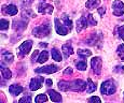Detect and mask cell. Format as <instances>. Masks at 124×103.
Wrapping results in <instances>:
<instances>
[{
	"label": "cell",
	"mask_w": 124,
	"mask_h": 103,
	"mask_svg": "<svg viewBox=\"0 0 124 103\" xmlns=\"http://www.w3.org/2000/svg\"><path fill=\"white\" fill-rule=\"evenodd\" d=\"M17 12H18L17 7L14 6V4H4V6H2V13L4 15L14 16L17 14Z\"/></svg>",
	"instance_id": "9"
},
{
	"label": "cell",
	"mask_w": 124,
	"mask_h": 103,
	"mask_svg": "<svg viewBox=\"0 0 124 103\" xmlns=\"http://www.w3.org/2000/svg\"><path fill=\"white\" fill-rule=\"evenodd\" d=\"M46 101H47V97H46V95H44V93H40V95H38L37 97H36V99H35L36 103L46 102Z\"/></svg>",
	"instance_id": "26"
},
{
	"label": "cell",
	"mask_w": 124,
	"mask_h": 103,
	"mask_svg": "<svg viewBox=\"0 0 124 103\" xmlns=\"http://www.w3.org/2000/svg\"><path fill=\"white\" fill-rule=\"evenodd\" d=\"M54 23H55V30L56 32L58 33L59 35H66L68 33V28L66 27V25H64V24H62L59 20H57L55 18L54 20Z\"/></svg>",
	"instance_id": "10"
},
{
	"label": "cell",
	"mask_w": 124,
	"mask_h": 103,
	"mask_svg": "<svg viewBox=\"0 0 124 103\" xmlns=\"http://www.w3.org/2000/svg\"><path fill=\"white\" fill-rule=\"evenodd\" d=\"M112 12L116 16H121L124 14V3L120 0H116L112 3Z\"/></svg>",
	"instance_id": "7"
},
{
	"label": "cell",
	"mask_w": 124,
	"mask_h": 103,
	"mask_svg": "<svg viewBox=\"0 0 124 103\" xmlns=\"http://www.w3.org/2000/svg\"><path fill=\"white\" fill-rule=\"evenodd\" d=\"M62 51H63L66 58H68L69 56H71V55L73 54V48H72V46H71V44L69 42H67L66 44H64L63 46H62Z\"/></svg>",
	"instance_id": "15"
},
{
	"label": "cell",
	"mask_w": 124,
	"mask_h": 103,
	"mask_svg": "<svg viewBox=\"0 0 124 103\" xmlns=\"http://www.w3.org/2000/svg\"><path fill=\"white\" fill-rule=\"evenodd\" d=\"M20 103H24V102H27V103H30L31 102V97H30L29 95L28 96H25V97H23L22 99H20Z\"/></svg>",
	"instance_id": "32"
},
{
	"label": "cell",
	"mask_w": 124,
	"mask_h": 103,
	"mask_svg": "<svg viewBox=\"0 0 124 103\" xmlns=\"http://www.w3.org/2000/svg\"><path fill=\"white\" fill-rule=\"evenodd\" d=\"M9 25H10L9 21L4 20V18H2V20L0 21V29L1 30H7L9 28Z\"/></svg>",
	"instance_id": "29"
},
{
	"label": "cell",
	"mask_w": 124,
	"mask_h": 103,
	"mask_svg": "<svg viewBox=\"0 0 124 103\" xmlns=\"http://www.w3.org/2000/svg\"><path fill=\"white\" fill-rule=\"evenodd\" d=\"M91 54H92V52L89 51V49H79V51H78V55H79L80 57H82V58L91 56Z\"/></svg>",
	"instance_id": "27"
},
{
	"label": "cell",
	"mask_w": 124,
	"mask_h": 103,
	"mask_svg": "<svg viewBox=\"0 0 124 103\" xmlns=\"http://www.w3.org/2000/svg\"><path fill=\"white\" fill-rule=\"evenodd\" d=\"M45 84H46V86H51L52 85V80H46L45 81Z\"/></svg>",
	"instance_id": "39"
},
{
	"label": "cell",
	"mask_w": 124,
	"mask_h": 103,
	"mask_svg": "<svg viewBox=\"0 0 124 103\" xmlns=\"http://www.w3.org/2000/svg\"><path fill=\"white\" fill-rule=\"evenodd\" d=\"M89 102H98V103H101V100L99 99L98 97H95V96H94V97H91V98H90V99H89Z\"/></svg>",
	"instance_id": "34"
},
{
	"label": "cell",
	"mask_w": 124,
	"mask_h": 103,
	"mask_svg": "<svg viewBox=\"0 0 124 103\" xmlns=\"http://www.w3.org/2000/svg\"><path fill=\"white\" fill-rule=\"evenodd\" d=\"M47 95L50 96V99H51L53 102H62V101H63L62 96L59 95L57 91L53 90V89H50L49 91H47Z\"/></svg>",
	"instance_id": "14"
},
{
	"label": "cell",
	"mask_w": 124,
	"mask_h": 103,
	"mask_svg": "<svg viewBox=\"0 0 124 103\" xmlns=\"http://www.w3.org/2000/svg\"><path fill=\"white\" fill-rule=\"evenodd\" d=\"M116 85L112 80L105 81V82L101 84V91L102 95H106V96L113 95V93L116 92Z\"/></svg>",
	"instance_id": "1"
},
{
	"label": "cell",
	"mask_w": 124,
	"mask_h": 103,
	"mask_svg": "<svg viewBox=\"0 0 124 103\" xmlns=\"http://www.w3.org/2000/svg\"><path fill=\"white\" fill-rule=\"evenodd\" d=\"M72 72H73L72 68L68 67V68H66V69H65V71H64V74H65V75H68V74H72Z\"/></svg>",
	"instance_id": "35"
},
{
	"label": "cell",
	"mask_w": 124,
	"mask_h": 103,
	"mask_svg": "<svg viewBox=\"0 0 124 103\" xmlns=\"http://www.w3.org/2000/svg\"><path fill=\"white\" fill-rule=\"evenodd\" d=\"M105 12H106V9H105V7H101V8L98 9V13H99V15H101V16H104Z\"/></svg>",
	"instance_id": "36"
},
{
	"label": "cell",
	"mask_w": 124,
	"mask_h": 103,
	"mask_svg": "<svg viewBox=\"0 0 124 103\" xmlns=\"http://www.w3.org/2000/svg\"><path fill=\"white\" fill-rule=\"evenodd\" d=\"M99 3H101V0H87L85 6L89 10H94L99 6Z\"/></svg>",
	"instance_id": "17"
},
{
	"label": "cell",
	"mask_w": 124,
	"mask_h": 103,
	"mask_svg": "<svg viewBox=\"0 0 124 103\" xmlns=\"http://www.w3.org/2000/svg\"><path fill=\"white\" fill-rule=\"evenodd\" d=\"M54 11V7L49 3H40L38 6V12L41 14H52Z\"/></svg>",
	"instance_id": "11"
},
{
	"label": "cell",
	"mask_w": 124,
	"mask_h": 103,
	"mask_svg": "<svg viewBox=\"0 0 124 103\" xmlns=\"http://www.w3.org/2000/svg\"><path fill=\"white\" fill-rule=\"evenodd\" d=\"M58 71V67L54 66V64H49V66H44L41 68H37L35 70L36 73H45V74H52Z\"/></svg>",
	"instance_id": "6"
},
{
	"label": "cell",
	"mask_w": 124,
	"mask_h": 103,
	"mask_svg": "<svg viewBox=\"0 0 124 103\" xmlns=\"http://www.w3.org/2000/svg\"><path fill=\"white\" fill-rule=\"evenodd\" d=\"M76 66H77V69L80 71H85L87 68V64L86 62H85L84 60H81V61H78L77 63H76Z\"/></svg>",
	"instance_id": "25"
},
{
	"label": "cell",
	"mask_w": 124,
	"mask_h": 103,
	"mask_svg": "<svg viewBox=\"0 0 124 103\" xmlns=\"http://www.w3.org/2000/svg\"><path fill=\"white\" fill-rule=\"evenodd\" d=\"M51 55H52V58H53L55 61H57V62H61L62 60H63V58H62V56H61V53L57 51L56 48H52Z\"/></svg>",
	"instance_id": "23"
},
{
	"label": "cell",
	"mask_w": 124,
	"mask_h": 103,
	"mask_svg": "<svg viewBox=\"0 0 124 103\" xmlns=\"http://www.w3.org/2000/svg\"><path fill=\"white\" fill-rule=\"evenodd\" d=\"M91 66H92L93 72L96 75H99L101 73V68H102V60L101 57H94L91 60Z\"/></svg>",
	"instance_id": "4"
},
{
	"label": "cell",
	"mask_w": 124,
	"mask_h": 103,
	"mask_svg": "<svg viewBox=\"0 0 124 103\" xmlns=\"http://www.w3.org/2000/svg\"><path fill=\"white\" fill-rule=\"evenodd\" d=\"M86 17H87V21H89V25L90 26H95L97 24V21L94 20L92 14H86Z\"/></svg>",
	"instance_id": "30"
},
{
	"label": "cell",
	"mask_w": 124,
	"mask_h": 103,
	"mask_svg": "<svg viewBox=\"0 0 124 103\" xmlns=\"http://www.w3.org/2000/svg\"><path fill=\"white\" fill-rule=\"evenodd\" d=\"M1 74H2V77L6 78V80H10L12 77V72L8 68L3 67V64H1Z\"/></svg>",
	"instance_id": "19"
},
{
	"label": "cell",
	"mask_w": 124,
	"mask_h": 103,
	"mask_svg": "<svg viewBox=\"0 0 124 103\" xmlns=\"http://www.w3.org/2000/svg\"><path fill=\"white\" fill-rule=\"evenodd\" d=\"M114 72L116 73H124V66H118L114 68Z\"/></svg>",
	"instance_id": "33"
},
{
	"label": "cell",
	"mask_w": 124,
	"mask_h": 103,
	"mask_svg": "<svg viewBox=\"0 0 124 103\" xmlns=\"http://www.w3.org/2000/svg\"><path fill=\"white\" fill-rule=\"evenodd\" d=\"M27 27V21H23V20H17V21H13V28L14 30H24L25 28Z\"/></svg>",
	"instance_id": "13"
},
{
	"label": "cell",
	"mask_w": 124,
	"mask_h": 103,
	"mask_svg": "<svg viewBox=\"0 0 124 103\" xmlns=\"http://www.w3.org/2000/svg\"><path fill=\"white\" fill-rule=\"evenodd\" d=\"M118 34H119V37H120L121 39L124 41V25L119 26V28H118Z\"/></svg>",
	"instance_id": "31"
},
{
	"label": "cell",
	"mask_w": 124,
	"mask_h": 103,
	"mask_svg": "<svg viewBox=\"0 0 124 103\" xmlns=\"http://www.w3.org/2000/svg\"><path fill=\"white\" fill-rule=\"evenodd\" d=\"M51 32V27L49 24H44V25L37 26L34 30H32V34L37 38H44L47 37Z\"/></svg>",
	"instance_id": "2"
},
{
	"label": "cell",
	"mask_w": 124,
	"mask_h": 103,
	"mask_svg": "<svg viewBox=\"0 0 124 103\" xmlns=\"http://www.w3.org/2000/svg\"><path fill=\"white\" fill-rule=\"evenodd\" d=\"M38 55H39V53H38V51H35L34 55H32V57H31V61H32V62H35V60H34V59H35L36 57L38 56Z\"/></svg>",
	"instance_id": "37"
},
{
	"label": "cell",
	"mask_w": 124,
	"mask_h": 103,
	"mask_svg": "<svg viewBox=\"0 0 124 103\" xmlns=\"http://www.w3.org/2000/svg\"><path fill=\"white\" fill-rule=\"evenodd\" d=\"M86 92L87 93H92L94 92L95 90H96V85H95V83L92 82V80L91 78H87V83H86Z\"/></svg>",
	"instance_id": "20"
},
{
	"label": "cell",
	"mask_w": 124,
	"mask_h": 103,
	"mask_svg": "<svg viewBox=\"0 0 124 103\" xmlns=\"http://www.w3.org/2000/svg\"><path fill=\"white\" fill-rule=\"evenodd\" d=\"M13 55L9 52H2V60L7 63H12L13 62Z\"/></svg>",
	"instance_id": "18"
},
{
	"label": "cell",
	"mask_w": 124,
	"mask_h": 103,
	"mask_svg": "<svg viewBox=\"0 0 124 103\" xmlns=\"http://www.w3.org/2000/svg\"><path fill=\"white\" fill-rule=\"evenodd\" d=\"M58 88L62 91H68L70 89V83L67 82V81H61L58 83Z\"/></svg>",
	"instance_id": "21"
},
{
	"label": "cell",
	"mask_w": 124,
	"mask_h": 103,
	"mask_svg": "<svg viewBox=\"0 0 124 103\" xmlns=\"http://www.w3.org/2000/svg\"><path fill=\"white\" fill-rule=\"evenodd\" d=\"M63 20H64V23H65L66 27H67L69 30L72 29V21H71V20H69V18L67 17V15H66V14H64V15H63Z\"/></svg>",
	"instance_id": "28"
},
{
	"label": "cell",
	"mask_w": 124,
	"mask_h": 103,
	"mask_svg": "<svg viewBox=\"0 0 124 103\" xmlns=\"http://www.w3.org/2000/svg\"><path fill=\"white\" fill-rule=\"evenodd\" d=\"M22 1L24 2V3H26V4H30L32 1H34V0H22Z\"/></svg>",
	"instance_id": "38"
},
{
	"label": "cell",
	"mask_w": 124,
	"mask_h": 103,
	"mask_svg": "<svg viewBox=\"0 0 124 103\" xmlns=\"http://www.w3.org/2000/svg\"><path fill=\"white\" fill-rule=\"evenodd\" d=\"M32 43L34 42H32L31 40H27V41L23 42L22 44L20 45V47H18V52H17L18 57L23 58V57H25L26 55L29 54L30 49H31V47H32Z\"/></svg>",
	"instance_id": "3"
},
{
	"label": "cell",
	"mask_w": 124,
	"mask_h": 103,
	"mask_svg": "<svg viewBox=\"0 0 124 103\" xmlns=\"http://www.w3.org/2000/svg\"><path fill=\"white\" fill-rule=\"evenodd\" d=\"M9 91L12 96H17L21 92H23V87L21 85H17V84H13L9 87Z\"/></svg>",
	"instance_id": "16"
},
{
	"label": "cell",
	"mask_w": 124,
	"mask_h": 103,
	"mask_svg": "<svg viewBox=\"0 0 124 103\" xmlns=\"http://www.w3.org/2000/svg\"><path fill=\"white\" fill-rule=\"evenodd\" d=\"M43 77L42 76H38V77H34L31 78L30 81V84H29V89L31 91H36V90L40 89L42 86V83H43Z\"/></svg>",
	"instance_id": "8"
},
{
	"label": "cell",
	"mask_w": 124,
	"mask_h": 103,
	"mask_svg": "<svg viewBox=\"0 0 124 103\" xmlns=\"http://www.w3.org/2000/svg\"><path fill=\"white\" fill-rule=\"evenodd\" d=\"M47 58H49V53L46 51H43L39 54V57H38L37 61L39 62V63H44L45 61H47Z\"/></svg>",
	"instance_id": "22"
},
{
	"label": "cell",
	"mask_w": 124,
	"mask_h": 103,
	"mask_svg": "<svg viewBox=\"0 0 124 103\" xmlns=\"http://www.w3.org/2000/svg\"><path fill=\"white\" fill-rule=\"evenodd\" d=\"M86 89V83L82 80H75L70 83V90L73 91H84Z\"/></svg>",
	"instance_id": "5"
},
{
	"label": "cell",
	"mask_w": 124,
	"mask_h": 103,
	"mask_svg": "<svg viewBox=\"0 0 124 103\" xmlns=\"http://www.w3.org/2000/svg\"><path fill=\"white\" fill-rule=\"evenodd\" d=\"M116 54H118L119 58L121 59V61H124V44H120L116 49Z\"/></svg>",
	"instance_id": "24"
},
{
	"label": "cell",
	"mask_w": 124,
	"mask_h": 103,
	"mask_svg": "<svg viewBox=\"0 0 124 103\" xmlns=\"http://www.w3.org/2000/svg\"><path fill=\"white\" fill-rule=\"evenodd\" d=\"M89 25V21H87V17L86 15H83L82 17H80L79 20L77 21V32H81L83 29L87 27Z\"/></svg>",
	"instance_id": "12"
}]
</instances>
